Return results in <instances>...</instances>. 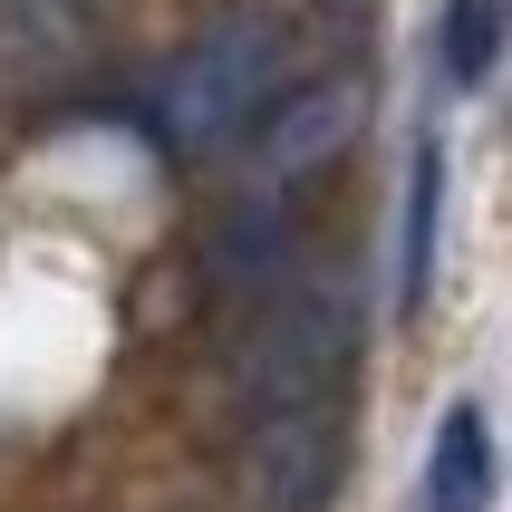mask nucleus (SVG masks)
Segmentation results:
<instances>
[{"mask_svg":"<svg viewBox=\"0 0 512 512\" xmlns=\"http://www.w3.org/2000/svg\"><path fill=\"white\" fill-rule=\"evenodd\" d=\"M358 126V87H300L281 116H271V136H261V174H300V165H319L329 145Z\"/></svg>","mask_w":512,"mask_h":512,"instance_id":"nucleus-4","label":"nucleus"},{"mask_svg":"<svg viewBox=\"0 0 512 512\" xmlns=\"http://www.w3.org/2000/svg\"><path fill=\"white\" fill-rule=\"evenodd\" d=\"M271 78H281L271 29H261V20H232V29H213V39H194L184 68L165 78V126L184 145H223V136H242V126L261 116Z\"/></svg>","mask_w":512,"mask_h":512,"instance_id":"nucleus-2","label":"nucleus"},{"mask_svg":"<svg viewBox=\"0 0 512 512\" xmlns=\"http://www.w3.org/2000/svg\"><path fill=\"white\" fill-rule=\"evenodd\" d=\"M435 213H445V155H416V184H406V281H397V300L416 310L426 300V281H435Z\"/></svg>","mask_w":512,"mask_h":512,"instance_id":"nucleus-6","label":"nucleus"},{"mask_svg":"<svg viewBox=\"0 0 512 512\" xmlns=\"http://www.w3.org/2000/svg\"><path fill=\"white\" fill-rule=\"evenodd\" d=\"M348 358H358V310H348L339 281H300L271 310V329L252 339V368H242V397H252V426H290V416H329L348 387Z\"/></svg>","mask_w":512,"mask_h":512,"instance_id":"nucleus-1","label":"nucleus"},{"mask_svg":"<svg viewBox=\"0 0 512 512\" xmlns=\"http://www.w3.org/2000/svg\"><path fill=\"white\" fill-rule=\"evenodd\" d=\"M493 503V435L484 406H445V426L426 445V512H484Z\"/></svg>","mask_w":512,"mask_h":512,"instance_id":"nucleus-3","label":"nucleus"},{"mask_svg":"<svg viewBox=\"0 0 512 512\" xmlns=\"http://www.w3.org/2000/svg\"><path fill=\"white\" fill-rule=\"evenodd\" d=\"M435 49H445V78H455V87H484L493 58H503V0H445Z\"/></svg>","mask_w":512,"mask_h":512,"instance_id":"nucleus-5","label":"nucleus"}]
</instances>
